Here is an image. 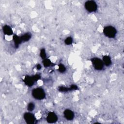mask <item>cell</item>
I'll return each instance as SVG.
<instances>
[{"mask_svg":"<svg viewBox=\"0 0 124 124\" xmlns=\"http://www.w3.org/2000/svg\"><path fill=\"white\" fill-rule=\"evenodd\" d=\"M43 65L45 67H49L51 65V64H52V63L51 62V61L48 59H44L43 61Z\"/></svg>","mask_w":124,"mask_h":124,"instance_id":"obj_13","label":"cell"},{"mask_svg":"<svg viewBox=\"0 0 124 124\" xmlns=\"http://www.w3.org/2000/svg\"><path fill=\"white\" fill-rule=\"evenodd\" d=\"M26 122L29 124H32L35 123L36 118L34 115L30 112H26L23 116Z\"/></svg>","mask_w":124,"mask_h":124,"instance_id":"obj_5","label":"cell"},{"mask_svg":"<svg viewBox=\"0 0 124 124\" xmlns=\"http://www.w3.org/2000/svg\"><path fill=\"white\" fill-rule=\"evenodd\" d=\"M40 55V57L42 58V59H46V53L45 49L44 48H42L41 50Z\"/></svg>","mask_w":124,"mask_h":124,"instance_id":"obj_16","label":"cell"},{"mask_svg":"<svg viewBox=\"0 0 124 124\" xmlns=\"http://www.w3.org/2000/svg\"><path fill=\"white\" fill-rule=\"evenodd\" d=\"M103 62L106 66H109L111 64V60L109 56L105 55L103 57Z\"/></svg>","mask_w":124,"mask_h":124,"instance_id":"obj_11","label":"cell"},{"mask_svg":"<svg viewBox=\"0 0 124 124\" xmlns=\"http://www.w3.org/2000/svg\"><path fill=\"white\" fill-rule=\"evenodd\" d=\"M2 31L5 35L10 36L13 34V31L12 28L8 25H4L2 27Z\"/></svg>","mask_w":124,"mask_h":124,"instance_id":"obj_9","label":"cell"},{"mask_svg":"<svg viewBox=\"0 0 124 124\" xmlns=\"http://www.w3.org/2000/svg\"><path fill=\"white\" fill-rule=\"evenodd\" d=\"M24 82L27 86L31 87L34 84L35 81L33 79L32 76H26L24 79Z\"/></svg>","mask_w":124,"mask_h":124,"instance_id":"obj_8","label":"cell"},{"mask_svg":"<svg viewBox=\"0 0 124 124\" xmlns=\"http://www.w3.org/2000/svg\"><path fill=\"white\" fill-rule=\"evenodd\" d=\"M34 108H35V105L34 103H33L32 102H30L28 105L27 109L29 111H32L34 109Z\"/></svg>","mask_w":124,"mask_h":124,"instance_id":"obj_15","label":"cell"},{"mask_svg":"<svg viewBox=\"0 0 124 124\" xmlns=\"http://www.w3.org/2000/svg\"><path fill=\"white\" fill-rule=\"evenodd\" d=\"M58 66H59L58 70L60 73H64L66 71V68L63 64L60 63Z\"/></svg>","mask_w":124,"mask_h":124,"instance_id":"obj_14","label":"cell"},{"mask_svg":"<svg viewBox=\"0 0 124 124\" xmlns=\"http://www.w3.org/2000/svg\"><path fill=\"white\" fill-rule=\"evenodd\" d=\"M36 67H37V69H38V70H40L41 68V65L40 64H38L37 65V66H36Z\"/></svg>","mask_w":124,"mask_h":124,"instance_id":"obj_20","label":"cell"},{"mask_svg":"<svg viewBox=\"0 0 124 124\" xmlns=\"http://www.w3.org/2000/svg\"><path fill=\"white\" fill-rule=\"evenodd\" d=\"M85 9L89 12H95L97 9V5L94 0H88L84 4Z\"/></svg>","mask_w":124,"mask_h":124,"instance_id":"obj_3","label":"cell"},{"mask_svg":"<svg viewBox=\"0 0 124 124\" xmlns=\"http://www.w3.org/2000/svg\"><path fill=\"white\" fill-rule=\"evenodd\" d=\"M72 42H73V39L71 37H67L64 40V43L67 45H71L72 43Z\"/></svg>","mask_w":124,"mask_h":124,"instance_id":"obj_17","label":"cell"},{"mask_svg":"<svg viewBox=\"0 0 124 124\" xmlns=\"http://www.w3.org/2000/svg\"><path fill=\"white\" fill-rule=\"evenodd\" d=\"M32 78H33V79L34 80L35 82L37 81L38 79H39L41 78V76L40 75H38V74H36L35 75H33L32 76Z\"/></svg>","mask_w":124,"mask_h":124,"instance_id":"obj_19","label":"cell"},{"mask_svg":"<svg viewBox=\"0 0 124 124\" xmlns=\"http://www.w3.org/2000/svg\"><path fill=\"white\" fill-rule=\"evenodd\" d=\"M58 120V117L54 112H49L46 117V121L50 124L55 123Z\"/></svg>","mask_w":124,"mask_h":124,"instance_id":"obj_6","label":"cell"},{"mask_svg":"<svg viewBox=\"0 0 124 124\" xmlns=\"http://www.w3.org/2000/svg\"><path fill=\"white\" fill-rule=\"evenodd\" d=\"M32 95L36 99L42 100L46 97L44 90L41 88H36L32 91Z\"/></svg>","mask_w":124,"mask_h":124,"instance_id":"obj_1","label":"cell"},{"mask_svg":"<svg viewBox=\"0 0 124 124\" xmlns=\"http://www.w3.org/2000/svg\"><path fill=\"white\" fill-rule=\"evenodd\" d=\"M13 40L14 42V44H15V46L16 47H18L19 45L22 42L20 36H18L16 34H15L13 35Z\"/></svg>","mask_w":124,"mask_h":124,"instance_id":"obj_10","label":"cell"},{"mask_svg":"<svg viewBox=\"0 0 124 124\" xmlns=\"http://www.w3.org/2000/svg\"><path fill=\"white\" fill-rule=\"evenodd\" d=\"M31 34L29 32H27L21 36L20 38L22 42H27L31 39Z\"/></svg>","mask_w":124,"mask_h":124,"instance_id":"obj_12","label":"cell"},{"mask_svg":"<svg viewBox=\"0 0 124 124\" xmlns=\"http://www.w3.org/2000/svg\"><path fill=\"white\" fill-rule=\"evenodd\" d=\"M63 114L65 118L69 121L73 120L74 118V113L70 109H65L63 112Z\"/></svg>","mask_w":124,"mask_h":124,"instance_id":"obj_7","label":"cell"},{"mask_svg":"<svg viewBox=\"0 0 124 124\" xmlns=\"http://www.w3.org/2000/svg\"><path fill=\"white\" fill-rule=\"evenodd\" d=\"M92 64L95 69L97 70H101L104 67V63L103 61L98 58H93L91 59Z\"/></svg>","mask_w":124,"mask_h":124,"instance_id":"obj_4","label":"cell"},{"mask_svg":"<svg viewBox=\"0 0 124 124\" xmlns=\"http://www.w3.org/2000/svg\"><path fill=\"white\" fill-rule=\"evenodd\" d=\"M59 90L61 92H67V91H71V90H72V89H71V87H70V88H66V87H65L61 86L59 88Z\"/></svg>","mask_w":124,"mask_h":124,"instance_id":"obj_18","label":"cell"},{"mask_svg":"<svg viewBox=\"0 0 124 124\" xmlns=\"http://www.w3.org/2000/svg\"><path fill=\"white\" fill-rule=\"evenodd\" d=\"M103 33L107 37L112 38L115 37L117 33V30L113 26H108L104 27L103 29Z\"/></svg>","mask_w":124,"mask_h":124,"instance_id":"obj_2","label":"cell"}]
</instances>
